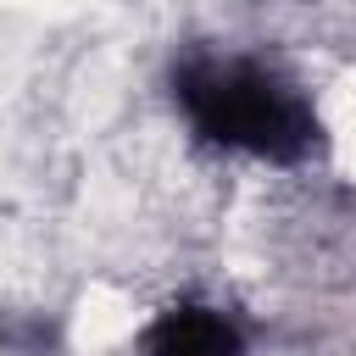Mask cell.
I'll return each instance as SVG.
<instances>
[{"label":"cell","instance_id":"obj_1","mask_svg":"<svg viewBox=\"0 0 356 356\" xmlns=\"http://www.w3.org/2000/svg\"><path fill=\"white\" fill-rule=\"evenodd\" d=\"M167 95L184 128L222 156L300 167L328 145L300 72L250 44H184L167 67Z\"/></svg>","mask_w":356,"mask_h":356},{"label":"cell","instance_id":"obj_2","mask_svg":"<svg viewBox=\"0 0 356 356\" xmlns=\"http://www.w3.org/2000/svg\"><path fill=\"white\" fill-rule=\"evenodd\" d=\"M139 356H250V339L222 306L172 300L139 328Z\"/></svg>","mask_w":356,"mask_h":356}]
</instances>
